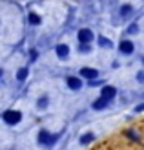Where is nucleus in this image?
I'll return each instance as SVG.
<instances>
[{
  "instance_id": "f257e3e1",
  "label": "nucleus",
  "mask_w": 144,
  "mask_h": 150,
  "mask_svg": "<svg viewBox=\"0 0 144 150\" xmlns=\"http://www.w3.org/2000/svg\"><path fill=\"white\" fill-rule=\"evenodd\" d=\"M20 112H17V110H7L6 114H4V121L7 123V125H17L18 121H20Z\"/></svg>"
},
{
  "instance_id": "f03ea898",
  "label": "nucleus",
  "mask_w": 144,
  "mask_h": 150,
  "mask_svg": "<svg viewBox=\"0 0 144 150\" xmlns=\"http://www.w3.org/2000/svg\"><path fill=\"white\" fill-rule=\"evenodd\" d=\"M115 95H117V90L113 88V86H104V88H102V93H100V97H102V99H106V101H111Z\"/></svg>"
},
{
  "instance_id": "7ed1b4c3",
  "label": "nucleus",
  "mask_w": 144,
  "mask_h": 150,
  "mask_svg": "<svg viewBox=\"0 0 144 150\" xmlns=\"http://www.w3.org/2000/svg\"><path fill=\"white\" fill-rule=\"evenodd\" d=\"M91 39H93L91 29H80V31H79V40L80 42H89Z\"/></svg>"
},
{
  "instance_id": "20e7f679",
  "label": "nucleus",
  "mask_w": 144,
  "mask_h": 150,
  "mask_svg": "<svg viewBox=\"0 0 144 150\" xmlns=\"http://www.w3.org/2000/svg\"><path fill=\"white\" fill-rule=\"evenodd\" d=\"M80 75L82 77H86V79H95L97 77V70H93V68H82L80 70Z\"/></svg>"
},
{
  "instance_id": "39448f33",
  "label": "nucleus",
  "mask_w": 144,
  "mask_h": 150,
  "mask_svg": "<svg viewBox=\"0 0 144 150\" xmlns=\"http://www.w3.org/2000/svg\"><path fill=\"white\" fill-rule=\"evenodd\" d=\"M39 139H40V143H44V145H51V143H53V141H55L57 137H55V136L51 137V136H49L48 132H40V136H39Z\"/></svg>"
},
{
  "instance_id": "423d86ee",
  "label": "nucleus",
  "mask_w": 144,
  "mask_h": 150,
  "mask_svg": "<svg viewBox=\"0 0 144 150\" xmlns=\"http://www.w3.org/2000/svg\"><path fill=\"white\" fill-rule=\"evenodd\" d=\"M119 48H120V51H122V53H131V51H133V42H130V40H122Z\"/></svg>"
},
{
  "instance_id": "0eeeda50",
  "label": "nucleus",
  "mask_w": 144,
  "mask_h": 150,
  "mask_svg": "<svg viewBox=\"0 0 144 150\" xmlns=\"http://www.w3.org/2000/svg\"><path fill=\"white\" fill-rule=\"evenodd\" d=\"M67 53H70V48L66 46V44H60V46H57V55L58 57H67Z\"/></svg>"
},
{
  "instance_id": "6e6552de",
  "label": "nucleus",
  "mask_w": 144,
  "mask_h": 150,
  "mask_svg": "<svg viewBox=\"0 0 144 150\" xmlns=\"http://www.w3.org/2000/svg\"><path fill=\"white\" fill-rule=\"evenodd\" d=\"M67 84H70L71 90H79V88H80V81H79V79H75V77H71L70 81H67Z\"/></svg>"
},
{
  "instance_id": "1a4fd4ad",
  "label": "nucleus",
  "mask_w": 144,
  "mask_h": 150,
  "mask_svg": "<svg viewBox=\"0 0 144 150\" xmlns=\"http://www.w3.org/2000/svg\"><path fill=\"white\" fill-rule=\"evenodd\" d=\"M27 20L29 22H31V24H40V17H39V15H37V13H29V17H27Z\"/></svg>"
},
{
  "instance_id": "9d476101",
  "label": "nucleus",
  "mask_w": 144,
  "mask_h": 150,
  "mask_svg": "<svg viewBox=\"0 0 144 150\" xmlns=\"http://www.w3.org/2000/svg\"><path fill=\"white\" fill-rule=\"evenodd\" d=\"M106 104H108V101H106V99H102V97H100V99H98V101L93 104V108H95V110H100V108H106Z\"/></svg>"
},
{
  "instance_id": "9b49d317",
  "label": "nucleus",
  "mask_w": 144,
  "mask_h": 150,
  "mask_svg": "<svg viewBox=\"0 0 144 150\" xmlns=\"http://www.w3.org/2000/svg\"><path fill=\"white\" fill-rule=\"evenodd\" d=\"M91 139H93V134H86V136H82V137H80V143H82V145H86V143H89Z\"/></svg>"
},
{
  "instance_id": "f8f14e48",
  "label": "nucleus",
  "mask_w": 144,
  "mask_h": 150,
  "mask_svg": "<svg viewBox=\"0 0 144 150\" xmlns=\"http://www.w3.org/2000/svg\"><path fill=\"white\" fill-rule=\"evenodd\" d=\"M17 77H18V81H24V79L27 77V70H26V68L18 70V75H17Z\"/></svg>"
},
{
  "instance_id": "ddd939ff",
  "label": "nucleus",
  "mask_w": 144,
  "mask_h": 150,
  "mask_svg": "<svg viewBox=\"0 0 144 150\" xmlns=\"http://www.w3.org/2000/svg\"><path fill=\"white\" fill-rule=\"evenodd\" d=\"M98 42H100V46H106V48L111 46V42H110L108 39H104V37H100V39H98Z\"/></svg>"
},
{
  "instance_id": "4468645a",
  "label": "nucleus",
  "mask_w": 144,
  "mask_h": 150,
  "mask_svg": "<svg viewBox=\"0 0 144 150\" xmlns=\"http://www.w3.org/2000/svg\"><path fill=\"white\" fill-rule=\"evenodd\" d=\"M130 11H131V6H122V9H120V13H122V15H128Z\"/></svg>"
},
{
  "instance_id": "2eb2a0df",
  "label": "nucleus",
  "mask_w": 144,
  "mask_h": 150,
  "mask_svg": "<svg viewBox=\"0 0 144 150\" xmlns=\"http://www.w3.org/2000/svg\"><path fill=\"white\" fill-rule=\"evenodd\" d=\"M46 104H48L46 99H40V101H39V108H46Z\"/></svg>"
},
{
  "instance_id": "dca6fc26",
  "label": "nucleus",
  "mask_w": 144,
  "mask_h": 150,
  "mask_svg": "<svg viewBox=\"0 0 144 150\" xmlns=\"http://www.w3.org/2000/svg\"><path fill=\"white\" fill-rule=\"evenodd\" d=\"M140 110H144V104H139L137 106V112H140Z\"/></svg>"
}]
</instances>
